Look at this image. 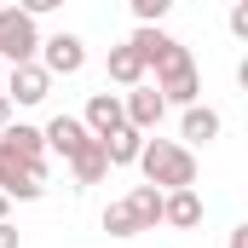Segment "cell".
<instances>
[{
    "label": "cell",
    "mask_w": 248,
    "mask_h": 248,
    "mask_svg": "<svg viewBox=\"0 0 248 248\" xmlns=\"http://www.w3.org/2000/svg\"><path fill=\"white\" fill-rule=\"evenodd\" d=\"M139 168H144V185H156V190H185V185H196V156H190L185 144H173V139H144Z\"/></svg>",
    "instance_id": "1"
},
{
    "label": "cell",
    "mask_w": 248,
    "mask_h": 248,
    "mask_svg": "<svg viewBox=\"0 0 248 248\" xmlns=\"http://www.w3.org/2000/svg\"><path fill=\"white\" fill-rule=\"evenodd\" d=\"M156 93H162V104H196V93H202V81H196V63L190 52L173 41V52L156 63Z\"/></svg>",
    "instance_id": "2"
},
{
    "label": "cell",
    "mask_w": 248,
    "mask_h": 248,
    "mask_svg": "<svg viewBox=\"0 0 248 248\" xmlns=\"http://www.w3.org/2000/svg\"><path fill=\"white\" fill-rule=\"evenodd\" d=\"M0 190L17 196V202H35V196L46 190V162H29V156H17V150L0 139Z\"/></svg>",
    "instance_id": "3"
},
{
    "label": "cell",
    "mask_w": 248,
    "mask_h": 248,
    "mask_svg": "<svg viewBox=\"0 0 248 248\" xmlns=\"http://www.w3.org/2000/svg\"><path fill=\"white\" fill-rule=\"evenodd\" d=\"M35 52H41L35 17L17 12V6H6V12H0V58H6V63H29Z\"/></svg>",
    "instance_id": "4"
},
{
    "label": "cell",
    "mask_w": 248,
    "mask_h": 248,
    "mask_svg": "<svg viewBox=\"0 0 248 248\" xmlns=\"http://www.w3.org/2000/svg\"><path fill=\"white\" fill-rule=\"evenodd\" d=\"M81 63H87L81 35H52V41H41V69H46V75H81Z\"/></svg>",
    "instance_id": "5"
},
{
    "label": "cell",
    "mask_w": 248,
    "mask_h": 248,
    "mask_svg": "<svg viewBox=\"0 0 248 248\" xmlns=\"http://www.w3.org/2000/svg\"><path fill=\"white\" fill-rule=\"evenodd\" d=\"M52 93V75L41 69V63H12V75H6V98H17V104H41Z\"/></svg>",
    "instance_id": "6"
},
{
    "label": "cell",
    "mask_w": 248,
    "mask_h": 248,
    "mask_svg": "<svg viewBox=\"0 0 248 248\" xmlns=\"http://www.w3.org/2000/svg\"><path fill=\"white\" fill-rule=\"evenodd\" d=\"M162 225H173V231H196L202 225V196H196V185L162 190Z\"/></svg>",
    "instance_id": "7"
},
{
    "label": "cell",
    "mask_w": 248,
    "mask_h": 248,
    "mask_svg": "<svg viewBox=\"0 0 248 248\" xmlns=\"http://www.w3.org/2000/svg\"><path fill=\"white\" fill-rule=\"evenodd\" d=\"M81 127H87L93 139H110L116 127H127L122 98H116V93H93V98H87V116H81Z\"/></svg>",
    "instance_id": "8"
},
{
    "label": "cell",
    "mask_w": 248,
    "mask_h": 248,
    "mask_svg": "<svg viewBox=\"0 0 248 248\" xmlns=\"http://www.w3.org/2000/svg\"><path fill=\"white\" fill-rule=\"evenodd\" d=\"M122 110H127V127L150 133V127L162 122V110H168V104H162V93H156V87H144V81H139V87L122 98Z\"/></svg>",
    "instance_id": "9"
},
{
    "label": "cell",
    "mask_w": 248,
    "mask_h": 248,
    "mask_svg": "<svg viewBox=\"0 0 248 248\" xmlns=\"http://www.w3.org/2000/svg\"><path fill=\"white\" fill-rule=\"evenodd\" d=\"M69 173H75V185H98V179L110 173V156H104V144H98V139H81V150L69 156Z\"/></svg>",
    "instance_id": "10"
},
{
    "label": "cell",
    "mask_w": 248,
    "mask_h": 248,
    "mask_svg": "<svg viewBox=\"0 0 248 248\" xmlns=\"http://www.w3.org/2000/svg\"><path fill=\"white\" fill-rule=\"evenodd\" d=\"M41 139H46V144L58 150L63 162H69V156L81 150V139H93V133L81 127V116H52V122H46V133H41Z\"/></svg>",
    "instance_id": "11"
},
{
    "label": "cell",
    "mask_w": 248,
    "mask_h": 248,
    "mask_svg": "<svg viewBox=\"0 0 248 248\" xmlns=\"http://www.w3.org/2000/svg\"><path fill=\"white\" fill-rule=\"evenodd\" d=\"M127 46H133V52L144 58V69H150V63H162V58H168V52H173V35H168L162 23H139Z\"/></svg>",
    "instance_id": "12"
},
{
    "label": "cell",
    "mask_w": 248,
    "mask_h": 248,
    "mask_svg": "<svg viewBox=\"0 0 248 248\" xmlns=\"http://www.w3.org/2000/svg\"><path fill=\"white\" fill-rule=\"evenodd\" d=\"M127 214H133L139 231H156V225H162V190L156 185H133L127 190Z\"/></svg>",
    "instance_id": "13"
},
{
    "label": "cell",
    "mask_w": 248,
    "mask_h": 248,
    "mask_svg": "<svg viewBox=\"0 0 248 248\" xmlns=\"http://www.w3.org/2000/svg\"><path fill=\"white\" fill-rule=\"evenodd\" d=\"M104 144V156H110V168H133L139 162V150H144V133L139 127H116L110 139H98Z\"/></svg>",
    "instance_id": "14"
},
{
    "label": "cell",
    "mask_w": 248,
    "mask_h": 248,
    "mask_svg": "<svg viewBox=\"0 0 248 248\" xmlns=\"http://www.w3.org/2000/svg\"><path fill=\"white\" fill-rule=\"evenodd\" d=\"M219 110H208V104H185V139L190 144H208V139H219Z\"/></svg>",
    "instance_id": "15"
},
{
    "label": "cell",
    "mask_w": 248,
    "mask_h": 248,
    "mask_svg": "<svg viewBox=\"0 0 248 248\" xmlns=\"http://www.w3.org/2000/svg\"><path fill=\"white\" fill-rule=\"evenodd\" d=\"M110 81H122V87H139V81H144V58H139L133 46H110Z\"/></svg>",
    "instance_id": "16"
},
{
    "label": "cell",
    "mask_w": 248,
    "mask_h": 248,
    "mask_svg": "<svg viewBox=\"0 0 248 248\" xmlns=\"http://www.w3.org/2000/svg\"><path fill=\"white\" fill-rule=\"evenodd\" d=\"M0 139H6L17 156H29V162H41V156H46V139H41V127H23V122H17V127H6Z\"/></svg>",
    "instance_id": "17"
},
{
    "label": "cell",
    "mask_w": 248,
    "mask_h": 248,
    "mask_svg": "<svg viewBox=\"0 0 248 248\" xmlns=\"http://www.w3.org/2000/svg\"><path fill=\"white\" fill-rule=\"evenodd\" d=\"M104 231H110V237H139V225H133L127 202H110V208H104Z\"/></svg>",
    "instance_id": "18"
},
{
    "label": "cell",
    "mask_w": 248,
    "mask_h": 248,
    "mask_svg": "<svg viewBox=\"0 0 248 248\" xmlns=\"http://www.w3.org/2000/svg\"><path fill=\"white\" fill-rule=\"evenodd\" d=\"M127 6H133V17H139V23H162V17L173 12V0H127Z\"/></svg>",
    "instance_id": "19"
},
{
    "label": "cell",
    "mask_w": 248,
    "mask_h": 248,
    "mask_svg": "<svg viewBox=\"0 0 248 248\" xmlns=\"http://www.w3.org/2000/svg\"><path fill=\"white\" fill-rule=\"evenodd\" d=\"M63 0H17V12H29V17H46V12H58Z\"/></svg>",
    "instance_id": "20"
},
{
    "label": "cell",
    "mask_w": 248,
    "mask_h": 248,
    "mask_svg": "<svg viewBox=\"0 0 248 248\" xmlns=\"http://www.w3.org/2000/svg\"><path fill=\"white\" fill-rule=\"evenodd\" d=\"M231 35H248V0H231Z\"/></svg>",
    "instance_id": "21"
},
{
    "label": "cell",
    "mask_w": 248,
    "mask_h": 248,
    "mask_svg": "<svg viewBox=\"0 0 248 248\" xmlns=\"http://www.w3.org/2000/svg\"><path fill=\"white\" fill-rule=\"evenodd\" d=\"M0 248H17V225H6V219H0Z\"/></svg>",
    "instance_id": "22"
},
{
    "label": "cell",
    "mask_w": 248,
    "mask_h": 248,
    "mask_svg": "<svg viewBox=\"0 0 248 248\" xmlns=\"http://www.w3.org/2000/svg\"><path fill=\"white\" fill-rule=\"evenodd\" d=\"M231 248H248V225H237V231H231Z\"/></svg>",
    "instance_id": "23"
},
{
    "label": "cell",
    "mask_w": 248,
    "mask_h": 248,
    "mask_svg": "<svg viewBox=\"0 0 248 248\" xmlns=\"http://www.w3.org/2000/svg\"><path fill=\"white\" fill-rule=\"evenodd\" d=\"M6 116H12V98H6V93H0V127H6Z\"/></svg>",
    "instance_id": "24"
},
{
    "label": "cell",
    "mask_w": 248,
    "mask_h": 248,
    "mask_svg": "<svg viewBox=\"0 0 248 248\" xmlns=\"http://www.w3.org/2000/svg\"><path fill=\"white\" fill-rule=\"evenodd\" d=\"M6 202H12V196H6V190H0V219H6Z\"/></svg>",
    "instance_id": "25"
}]
</instances>
